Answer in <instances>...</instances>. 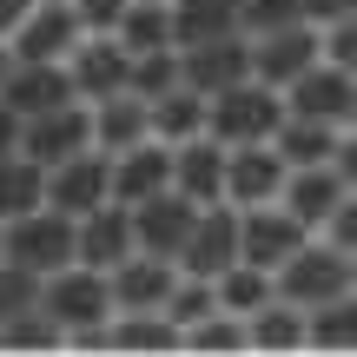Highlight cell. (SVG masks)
Wrapping results in <instances>:
<instances>
[{
  "label": "cell",
  "instance_id": "obj_43",
  "mask_svg": "<svg viewBox=\"0 0 357 357\" xmlns=\"http://www.w3.org/2000/svg\"><path fill=\"white\" fill-rule=\"evenodd\" d=\"M351 13H357V0H305V20H318V26L351 20Z\"/></svg>",
  "mask_w": 357,
  "mask_h": 357
},
{
  "label": "cell",
  "instance_id": "obj_46",
  "mask_svg": "<svg viewBox=\"0 0 357 357\" xmlns=\"http://www.w3.org/2000/svg\"><path fill=\"white\" fill-rule=\"evenodd\" d=\"M0 258H7V225H0Z\"/></svg>",
  "mask_w": 357,
  "mask_h": 357
},
{
  "label": "cell",
  "instance_id": "obj_39",
  "mask_svg": "<svg viewBox=\"0 0 357 357\" xmlns=\"http://www.w3.org/2000/svg\"><path fill=\"white\" fill-rule=\"evenodd\" d=\"M126 7H132V0H73V13H79V26H86V33H119Z\"/></svg>",
  "mask_w": 357,
  "mask_h": 357
},
{
  "label": "cell",
  "instance_id": "obj_38",
  "mask_svg": "<svg viewBox=\"0 0 357 357\" xmlns=\"http://www.w3.org/2000/svg\"><path fill=\"white\" fill-rule=\"evenodd\" d=\"M324 60L344 66V73H357V13H351V20H331V26H324Z\"/></svg>",
  "mask_w": 357,
  "mask_h": 357
},
{
  "label": "cell",
  "instance_id": "obj_12",
  "mask_svg": "<svg viewBox=\"0 0 357 357\" xmlns=\"http://www.w3.org/2000/svg\"><path fill=\"white\" fill-rule=\"evenodd\" d=\"M178 66H185L192 93H225L238 79H252V33H225V40H199V47H178Z\"/></svg>",
  "mask_w": 357,
  "mask_h": 357
},
{
  "label": "cell",
  "instance_id": "obj_3",
  "mask_svg": "<svg viewBox=\"0 0 357 357\" xmlns=\"http://www.w3.org/2000/svg\"><path fill=\"white\" fill-rule=\"evenodd\" d=\"M7 258L20 271H33V278H53V271L79 265V218L53 212V205L13 218V225H7Z\"/></svg>",
  "mask_w": 357,
  "mask_h": 357
},
{
  "label": "cell",
  "instance_id": "obj_22",
  "mask_svg": "<svg viewBox=\"0 0 357 357\" xmlns=\"http://www.w3.org/2000/svg\"><path fill=\"white\" fill-rule=\"evenodd\" d=\"M139 139H153V106L139 93H113V100L93 106V146L100 153H126Z\"/></svg>",
  "mask_w": 357,
  "mask_h": 357
},
{
  "label": "cell",
  "instance_id": "obj_28",
  "mask_svg": "<svg viewBox=\"0 0 357 357\" xmlns=\"http://www.w3.org/2000/svg\"><path fill=\"white\" fill-rule=\"evenodd\" d=\"M252 351H305L311 344V324L298 305H284V298H271V305H258L252 318Z\"/></svg>",
  "mask_w": 357,
  "mask_h": 357
},
{
  "label": "cell",
  "instance_id": "obj_29",
  "mask_svg": "<svg viewBox=\"0 0 357 357\" xmlns=\"http://www.w3.org/2000/svg\"><path fill=\"white\" fill-rule=\"evenodd\" d=\"M119 47H126V53L178 47V40H172V0H132L126 20H119Z\"/></svg>",
  "mask_w": 357,
  "mask_h": 357
},
{
  "label": "cell",
  "instance_id": "obj_23",
  "mask_svg": "<svg viewBox=\"0 0 357 357\" xmlns=\"http://www.w3.org/2000/svg\"><path fill=\"white\" fill-rule=\"evenodd\" d=\"M245 33V0H172V40L199 47V40Z\"/></svg>",
  "mask_w": 357,
  "mask_h": 357
},
{
  "label": "cell",
  "instance_id": "obj_34",
  "mask_svg": "<svg viewBox=\"0 0 357 357\" xmlns=\"http://www.w3.org/2000/svg\"><path fill=\"white\" fill-rule=\"evenodd\" d=\"M185 351H252V324H245L238 311L218 305L212 318H199V324L185 331Z\"/></svg>",
  "mask_w": 357,
  "mask_h": 357
},
{
  "label": "cell",
  "instance_id": "obj_8",
  "mask_svg": "<svg viewBox=\"0 0 357 357\" xmlns=\"http://www.w3.org/2000/svg\"><path fill=\"white\" fill-rule=\"evenodd\" d=\"M238 258H245L238 205H205L199 225H192V238H185V252H178V271H192V278H225Z\"/></svg>",
  "mask_w": 357,
  "mask_h": 357
},
{
  "label": "cell",
  "instance_id": "obj_33",
  "mask_svg": "<svg viewBox=\"0 0 357 357\" xmlns=\"http://www.w3.org/2000/svg\"><path fill=\"white\" fill-rule=\"evenodd\" d=\"M0 344L7 351H53V344H66V331H60V318H53L47 305H33V311L0 324Z\"/></svg>",
  "mask_w": 357,
  "mask_h": 357
},
{
  "label": "cell",
  "instance_id": "obj_13",
  "mask_svg": "<svg viewBox=\"0 0 357 357\" xmlns=\"http://www.w3.org/2000/svg\"><path fill=\"white\" fill-rule=\"evenodd\" d=\"M66 73H73L79 100L100 106V100H113V93H126V79H132V53L119 47V33H86V40L73 47V60H66Z\"/></svg>",
  "mask_w": 357,
  "mask_h": 357
},
{
  "label": "cell",
  "instance_id": "obj_14",
  "mask_svg": "<svg viewBox=\"0 0 357 357\" xmlns=\"http://www.w3.org/2000/svg\"><path fill=\"white\" fill-rule=\"evenodd\" d=\"M93 146V106L86 100H73V106H60V113H40V119H26V139H20V153L26 159H40V166H66V159H79Z\"/></svg>",
  "mask_w": 357,
  "mask_h": 357
},
{
  "label": "cell",
  "instance_id": "obj_36",
  "mask_svg": "<svg viewBox=\"0 0 357 357\" xmlns=\"http://www.w3.org/2000/svg\"><path fill=\"white\" fill-rule=\"evenodd\" d=\"M33 305H40V278L20 271L13 258H0V324L20 318V311H33Z\"/></svg>",
  "mask_w": 357,
  "mask_h": 357
},
{
  "label": "cell",
  "instance_id": "obj_25",
  "mask_svg": "<svg viewBox=\"0 0 357 357\" xmlns=\"http://www.w3.org/2000/svg\"><path fill=\"white\" fill-rule=\"evenodd\" d=\"M185 331L166 318V311H113L106 324V351H178Z\"/></svg>",
  "mask_w": 357,
  "mask_h": 357
},
{
  "label": "cell",
  "instance_id": "obj_45",
  "mask_svg": "<svg viewBox=\"0 0 357 357\" xmlns=\"http://www.w3.org/2000/svg\"><path fill=\"white\" fill-rule=\"evenodd\" d=\"M7 73H13V47L0 40V86H7Z\"/></svg>",
  "mask_w": 357,
  "mask_h": 357
},
{
  "label": "cell",
  "instance_id": "obj_44",
  "mask_svg": "<svg viewBox=\"0 0 357 357\" xmlns=\"http://www.w3.org/2000/svg\"><path fill=\"white\" fill-rule=\"evenodd\" d=\"M33 7H40V0H0V40H7V47H13V33H20V20Z\"/></svg>",
  "mask_w": 357,
  "mask_h": 357
},
{
  "label": "cell",
  "instance_id": "obj_21",
  "mask_svg": "<svg viewBox=\"0 0 357 357\" xmlns=\"http://www.w3.org/2000/svg\"><path fill=\"white\" fill-rule=\"evenodd\" d=\"M166 185H172V146L166 139H139L126 153H113V199L119 205H139Z\"/></svg>",
  "mask_w": 357,
  "mask_h": 357
},
{
  "label": "cell",
  "instance_id": "obj_16",
  "mask_svg": "<svg viewBox=\"0 0 357 357\" xmlns=\"http://www.w3.org/2000/svg\"><path fill=\"white\" fill-rule=\"evenodd\" d=\"M86 40L73 0H40L13 33V60H73V47Z\"/></svg>",
  "mask_w": 357,
  "mask_h": 357
},
{
  "label": "cell",
  "instance_id": "obj_18",
  "mask_svg": "<svg viewBox=\"0 0 357 357\" xmlns=\"http://www.w3.org/2000/svg\"><path fill=\"white\" fill-rule=\"evenodd\" d=\"M132 252H139V231H132V205L106 199L100 212H86V218H79V265L113 271V265H126Z\"/></svg>",
  "mask_w": 357,
  "mask_h": 357
},
{
  "label": "cell",
  "instance_id": "obj_15",
  "mask_svg": "<svg viewBox=\"0 0 357 357\" xmlns=\"http://www.w3.org/2000/svg\"><path fill=\"white\" fill-rule=\"evenodd\" d=\"M238 238H245V265L278 271L284 258H291L298 245L311 238V225H298V218L284 212L278 199H271V205H252V212H238Z\"/></svg>",
  "mask_w": 357,
  "mask_h": 357
},
{
  "label": "cell",
  "instance_id": "obj_2",
  "mask_svg": "<svg viewBox=\"0 0 357 357\" xmlns=\"http://www.w3.org/2000/svg\"><path fill=\"white\" fill-rule=\"evenodd\" d=\"M40 305L60 318V331H106L113 324V271H93V265H66L53 278H40Z\"/></svg>",
  "mask_w": 357,
  "mask_h": 357
},
{
  "label": "cell",
  "instance_id": "obj_9",
  "mask_svg": "<svg viewBox=\"0 0 357 357\" xmlns=\"http://www.w3.org/2000/svg\"><path fill=\"white\" fill-rule=\"evenodd\" d=\"M0 100H7L20 119H40V113L73 106L79 86H73V73H66V60H13L7 86H0Z\"/></svg>",
  "mask_w": 357,
  "mask_h": 357
},
{
  "label": "cell",
  "instance_id": "obj_42",
  "mask_svg": "<svg viewBox=\"0 0 357 357\" xmlns=\"http://www.w3.org/2000/svg\"><path fill=\"white\" fill-rule=\"evenodd\" d=\"M331 166H337V178H344V185H357V126H344V132H337Z\"/></svg>",
  "mask_w": 357,
  "mask_h": 357
},
{
  "label": "cell",
  "instance_id": "obj_7",
  "mask_svg": "<svg viewBox=\"0 0 357 357\" xmlns=\"http://www.w3.org/2000/svg\"><path fill=\"white\" fill-rule=\"evenodd\" d=\"M106 199H113V153H100V146H86L79 159H66V166L47 172V205L66 212V218L100 212Z\"/></svg>",
  "mask_w": 357,
  "mask_h": 357
},
{
  "label": "cell",
  "instance_id": "obj_5",
  "mask_svg": "<svg viewBox=\"0 0 357 357\" xmlns=\"http://www.w3.org/2000/svg\"><path fill=\"white\" fill-rule=\"evenodd\" d=\"M324 60V40H318V20H298V26H271V33H252V79L265 86H291L305 66Z\"/></svg>",
  "mask_w": 357,
  "mask_h": 357
},
{
  "label": "cell",
  "instance_id": "obj_6",
  "mask_svg": "<svg viewBox=\"0 0 357 357\" xmlns=\"http://www.w3.org/2000/svg\"><path fill=\"white\" fill-rule=\"evenodd\" d=\"M351 106H357V73H344V66H331V60L305 66V73L284 86V113H298V119L351 126Z\"/></svg>",
  "mask_w": 357,
  "mask_h": 357
},
{
  "label": "cell",
  "instance_id": "obj_4",
  "mask_svg": "<svg viewBox=\"0 0 357 357\" xmlns=\"http://www.w3.org/2000/svg\"><path fill=\"white\" fill-rule=\"evenodd\" d=\"M271 284H278V298H284V305H298V311H318V305H331V298L337 291H351V258L344 252H337V245L331 238H324V245H298V252L291 258H284V265L278 271H271Z\"/></svg>",
  "mask_w": 357,
  "mask_h": 357
},
{
  "label": "cell",
  "instance_id": "obj_19",
  "mask_svg": "<svg viewBox=\"0 0 357 357\" xmlns=\"http://www.w3.org/2000/svg\"><path fill=\"white\" fill-rule=\"evenodd\" d=\"M344 178H337V166H305V172H284V192H278V205L298 218V225H311V231H324L331 225V212L344 205Z\"/></svg>",
  "mask_w": 357,
  "mask_h": 357
},
{
  "label": "cell",
  "instance_id": "obj_27",
  "mask_svg": "<svg viewBox=\"0 0 357 357\" xmlns=\"http://www.w3.org/2000/svg\"><path fill=\"white\" fill-rule=\"evenodd\" d=\"M205 119H212V100L192 93V86H172L166 100H153V139L185 146V139H199V132H205Z\"/></svg>",
  "mask_w": 357,
  "mask_h": 357
},
{
  "label": "cell",
  "instance_id": "obj_11",
  "mask_svg": "<svg viewBox=\"0 0 357 357\" xmlns=\"http://www.w3.org/2000/svg\"><path fill=\"white\" fill-rule=\"evenodd\" d=\"M284 159L278 146H225V205H238V212H252V205H271L284 192Z\"/></svg>",
  "mask_w": 357,
  "mask_h": 357
},
{
  "label": "cell",
  "instance_id": "obj_40",
  "mask_svg": "<svg viewBox=\"0 0 357 357\" xmlns=\"http://www.w3.org/2000/svg\"><path fill=\"white\" fill-rule=\"evenodd\" d=\"M324 238H331V245H337L344 258H357V185L344 192V205L331 212V225H324Z\"/></svg>",
  "mask_w": 357,
  "mask_h": 357
},
{
  "label": "cell",
  "instance_id": "obj_37",
  "mask_svg": "<svg viewBox=\"0 0 357 357\" xmlns=\"http://www.w3.org/2000/svg\"><path fill=\"white\" fill-rule=\"evenodd\" d=\"M298 20H305V0H245V33H271Z\"/></svg>",
  "mask_w": 357,
  "mask_h": 357
},
{
  "label": "cell",
  "instance_id": "obj_35",
  "mask_svg": "<svg viewBox=\"0 0 357 357\" xmlns=\"http://www.w3.org/2000/svg\"><path fill=\"white\" fill-rule=\"evenodd\" d=\"M212 311H218V284H212V278H192V271L178 278V291L166 298V318L178 324V331H192V324L212 318Z\"/></svg>",
  "mask_w": 357,
  "mask_h": 357
},
{
  "label": "cell",
  "instance_id": "obj_32",
  "mask_svg": "<svg viewBox=\"0 0 357 357\" xmlns=\"http://www.w3.org/2000/svg\"><path fill=\"white\" fill-rule=\"evenodd\" d=\"M212 284H218V305H225V311H238V318H252L258 305H271V298H278V284H271V271L245 265V258H238V265L225 271V278H212Z\"/></svg>",
  "mask_w": 357,
  "mask_h": 357
},
{
  "label": "cell",
  "instance_id": "obj_47",
  "mask_svg": "<svg viewBox=\"0 0 357 357\" xmlns=\"http://www.w3.org/2000/svg\"><path fill=\"white\" fill-rule=\"evenodd\" d=\"M351 126H357V106H351Z\"/></svg>",
  "mask_w": 357,
  "mask_h": 357
},
{
  "label": "cell",
  "instance_id": "obj_26",
  "mask_svg": "<svg viewBox=\"0 0 357 357\" xmlns=\"http://www.w3.org/2000/svg\"><path fill=\"white\" fill-rule=\"evenodd\" d=\"M40 205H47V166H40V159H26V153L0 159V225L40 212Z\"/></svg>",
  "mask_w": 357,
  "mask_h": 357
},
{
  "label": "cell",
  "instance_id": "obj_20",
  "mask_svg": "<svg viewBox=\"0 0 357 357\" xmlns=\"http://www.w3.org/2000/svg\"><path fill=\"white\" fill-rule=\"evenodd\" d=\"M172 185L185 192L192 205H225V146L212 132L172 146Z\"/></svg>",
  "mask_w": 357,
  "mask_h": 357
},
{
  "label": "cell",
  "instance_id": "obj_48",
  "mask_svg": "<svg viewBox=\"0 0 357 357\" xmlns=\"http://www.w3.org/2000/svg\"><path fill=\"white\" fill-rule=\"evenodd\" d=\"M351 278H357V258H351Z\"/></svg>",
  "mask_w": 357,
  "mask_h": 357
},
{
  "label": "cell",
  "instance_id": "obj_41",
  "mask_svg": "<svg viewBox=\"0 0 357 357\" xmlns=\"http://www.w3.org/2000/svg\"><path fill=\"white\" fill-rule=\"evenodd\" d=\"M20 139H26V119L13 113L7 100H0V159H13V153H20Z\"/></svg>",
  "mask_w": 357,
  "mask_h": 357
},
{
  "label": "cell",
  "instance_id": "obj_1",
  "mask_svg": "<svg viewBox=\"0 0 357 357\" xmlns=\"http://www.w3.org/2000/svg\"><path fill=\"white\" fill-rule=\"evenodd\" d=\"M278 126H284V93L265 86V79H238V86L212 93L205 132L218 146H265V139H278Z\"/></svg>",
  "mask_w": 357,
  "mask_h": 357
},
{
  "label": "cell",
  "instance_id": "obj_24",
  "mask_svg": "<svg viewBox=\"0 0 357 357\" xmlns=\"http://www.w3.org/2000/svg\"><path fill=\"white\" fill-rule=\"evenodd\" d=\"M337 132L344 126H324V119H298V113H284V126H278V159L291 172H305V166H331V153H337Z\"/></svg>",
  "mask_w": 357,
  "mask_h": 357
},
{
  "label": "cell",
  "instance_id": "obj_31",
  "mask_svg": "<svg viewBox=\"0 0 357 357\" xmlns=\"http://www.w3.org/2000/svg\"><path fill=\"white\" fill-rule=\"evenodd\" d=\"M172 86H185V66H178V47L132 53V79H126V93H139V100L153 106V100H166Z\"/></svg>",
  "mask_w": 357,
  "mask_h": 357
},
{
  "label": "cell",
  "instance_id": "obj_30",
  "mask_svg": "<svg viewBox=\"0 0 357 357\" xmlns=\"http://www.w3.org/2000/svg\"><path fill=\"white\" fill-rule=\"evenodd\" d=\"M305 324H311V344L318 351H357V284L337 291L331 305L305 311Z\"/></svg>",
  "mask_w": 357,
  "mask_h": 357
},
{
  "label": "cell",
  "instance_id": "obj_17",
  "mask_svg": "<svg viewBox=\"0 0 357 357\" xmlns=\"http://www.w3.org/2000/svg\"><path fill=\"white\" fill-rule=\"evenodd\" d=\"M178 258L159 252H132L126 265H113V305L119 311H166V298L178 291Z\"/></svg>",
  "mask_w": 357,
  "mask_h": 357
},
{
  "label": "cell",
  "instance_id": "obj_10",
  "mask_svg": "<svg viewBox=\"0 0 357 357\" xmlns=\"http://www.w3.org/2000/svg\"><path fill=\"white\" fill-rule=\"evenodd\" d=\"M199 212H205V205H192L178 185L153 192V199H139V205H132V231H139V252L178 258V252H185V238H192V225H199Z\"/></svg>",
  "mask_w": 357,
  "mask_h": 357
}]
</instances>
